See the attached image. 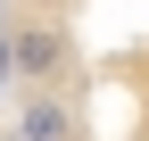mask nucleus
<instances>
[{"label": "nucleus", "mask_w": 149, "mask_h": 141, "mask_svg": "<svg viewBox=\"0 0 149 141\" xmlns=\"http://www.w3.org/2000/svg\"><path fill=\"white\" fill-rule=\"evenodd\" d=\"M0 116L17 141H149V0H0Z\"/></svg>", "instance_id": "nucleus-1"}, {"label": "nucleus", "mask_w": 149, "mask_h": 141, "mask_svg": "<svg viewBox=\"0 0 149 141\" xmlns=\"http://www.w3.org/2000/svg\"><path fill=\"white\" fill-rule=\"evenodd\" d=\"M0 141H17V133H8V116H0Z\"/></svg>", "instance_id": "nucleus-2"}]
</instances>
